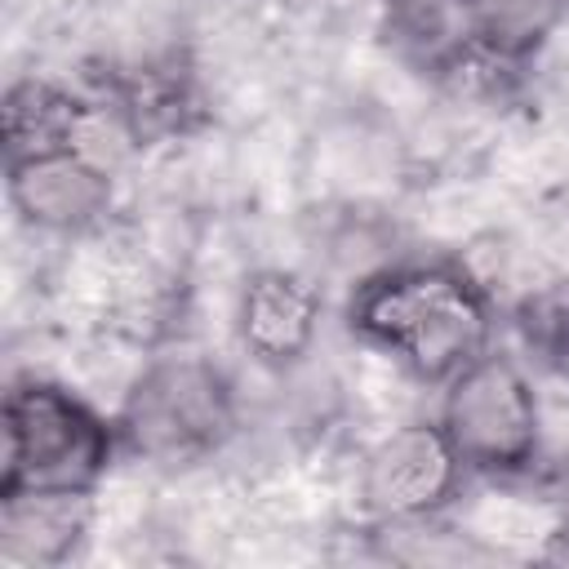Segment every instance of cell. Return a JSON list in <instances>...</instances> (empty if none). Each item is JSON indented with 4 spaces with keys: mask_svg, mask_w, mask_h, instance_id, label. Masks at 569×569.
<instances>
[{
    "mask_svg": "<svg viewBox=\"0 0 569 569\" xmlns=\"http://www.w3.org/2000/svg\"><path fill=\"white\" fill-rule=\"evenodd\" d=\"M351 338L391 356L409 378L445 387L493 347V298L458 258H409L369 271L342 311Z\"/></svg>",
    "mask_w": 569,
    "mask_h": 569,
    "instance_id": "6da1fadb",
    "label": "cell"
},
{
    "mask_svg": "<svg viewBox=\"0 0 569 569\" xmlns=\"http://www.w3.org/2000/svg\"><path fill=\"white\" fill-rule=\"evenodd\" d=\"M120 449L116 418L53 378H13L4 391L0 498L13 493H98Z\"/></svg>",
    "mask_w": 569,
    "mask_h": 569,
    "instance_id": "7a4b0ae2",
    "label": "cell"
},
{
    "mask_svg": "<svg viewBox=\"0 0 569 569\" xmlns=\"http://www.w3.org/2000/svg\"><path fill=\"white\" fill-rule=\"evenodd\" d=\"M236 382L218 360L196 351L147 360L116 413L120 449L151 467H196L213 458L236 436Z\"/></svg>",
    "mask_w": 569,
    "mask_h": 569,
    "instance_id": "3957f363",
    "label": "cell"
},
{
    "mask_svg": "<svg viewBox=\"0 0 569 569\" xmlns=\"http://www.w3.org/2000/svg\"><path fill=\"white\" fill-rule=\"evenodd\" d=\"M440 431L462 458L467 476L516 480L538 467L542 453V405L529 369L489 347L440 387Z\"/></svg>",
    "mask_w": 569,
    "mask_h": 569,
    "instance_id": "277c9868",
    "label": "cell"
},
{
    "mask_svg": "<svg viewBox=\"0 0 569 569\" xmlns=\"http://www.w3.org/2000/svg\"><path fill=\"white\" fill-rule=\"evenodd\" d=\"M467 467L453 453L449 436L436 418H418L405 427H391L360 462L356 498L360 511L378 525L405 529L436 520L462 489Z\"/></svg>",
    "mask_w": 569,
    "mask_h": 569,
    "instance_id": "5b68a950",
    "label": "cell"
},
{
    "mask_svg": "<svg viewBox=\"0 0 569 569\" xmlns=\"http://www.w3.org/2000/svg\"><path fill=\"white\" fill-rule=\"evenodd\" d=\"M4 196L27 227L76 236L111 209V173L84 142L4 156Z\"/></svg>",
    "mask_w": 569,
    "mask_h": 569,
    "instance_id": "8992f818",
    "label": "cell"
},
{
    "mask_svg": "<svg viewBox=\"0 0 569 569\" xmlns=\"http://www.w3.org/2000/svg\"><path fill=\"white\" fill-rule=\"evenodd\" d=\"M320 289L289 267H258L236 298V338L244 356L271 373L302 365L320 333Z\"/></svg>",
    "mask_w": 569,
    "mask_h": 569,
    "instance_id": "52a82bcc",
    "label": "cell"
},
{
    "mask_svg": "<svg viewBox=\"0 0 569 569\" xmlns=\"http://www.w3.org/2000/svg\"><path fill=\"white\" fill-rule=\"evenodd\" d=\"M93 525V493H13L0 498V560L13 569L67 565Z\"/></svg>",
    "mask_w": 569,
    "mask_h": 569,
    "instance_id": "ba28073f",
    "label": "cell"
},
{
    "mask_svg": "<svg viewBox=\"0 0 569 569\" xmlns=\"http://www.w3.org/2000/svg\"><path fill=\"white\" fill-rule=\"evenodd\" d=\"M476 58L493 67H525L569 22V0H462Z\"/></svg>",
    "mask_w": 569,
    "mask_h": 569,
    "instance_id": "9c48e42d",
    "label": "cell"
},
{
    "mask_svg": "<svg viewBox=\"0 0 569 569\" xmlns=\"http://www.w3.org/2000/svg\"><path fill=\"white\" fill-rule=\"evenodd\" d=\"M93 116V102L76 98L71 89L53 80H13L4 89L0 107V142L4 156H27V151H49V147H71L84 138V120Z\"/></svg>",
    "mask_w": 569,
    "mask_h": 569,
    "instance_id": "30bf717a",
    "label": "cell"
},
{
    "mask_svg": "<svg viewBox=\"0 0 569 569\" xmlns=\"http://www.w3.org/2000/svg\"><path fill=\"white\" fill-rule=\"evenodd\" d=\"M196 102H200L196 80L187 67H178V58L147 62V67L120 76L111 89V116L138 147L156 142L164 133H182L191 124Z\"/></svg>",
    "mask_w": 569,
    "mask_h": 569,
    "instance_id": "8fae6325",
    "label": "cell"
},
{
    "mask_svg": "<svg viewBox=\"0 0 569 569\" xmlns=\"http://www.w3.org/2000/svg\"><path fill=\"white\" fill-rule=\"evenodd\" d=\"M382 36L418 71H458L476 58L462 0H382Z\"/></svg>",
    "mask_w": 569,
    "mask_h": 569,
    "instance_id": "7c38bea8",
    "label": "cell"
},
{
    "mask_svg": "<svg viewBox=\"0 0 569 569\" xmlns=\"http://www.w3.org/2000/svg\"><path fill=\"white\" fill-rule=\"evenodd\" d=\"M511 333L542 373L569 382V276L525 289L511 307Z\"/></svg>",
    "mask_w": 569,
    "mask_h": 569,
    "instance_id": "4fadbf2b",
    "label": "cell"
},
{
    "mask_svg": "<svg viewBox=\"0 0 569 569\" xmlns=\"http://www.w3.org/2000/svg\"><path fill=\"white\" fill-rule=\"evenodd\" d=\"M538 560H547V565H569V525H560L556 533H547Z\"/></svg>",
    "mask_w": 569,
    "mask_h": 569,
    "instance_id": "5bb4252c",
    "label": "cell"
}]
</instances>
